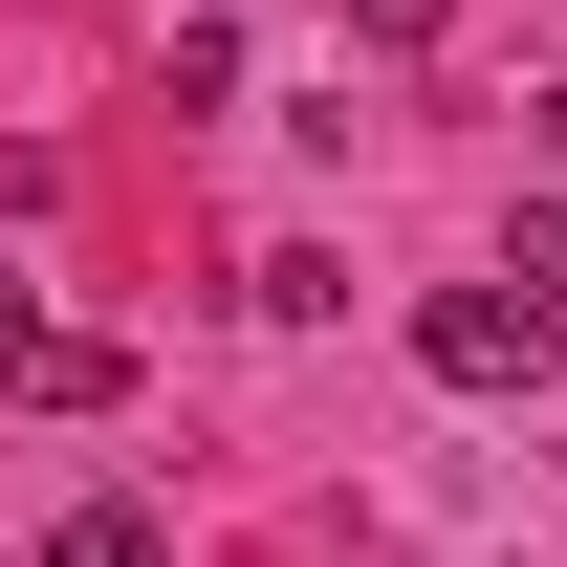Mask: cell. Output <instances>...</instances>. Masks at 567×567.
<instances>
[{"instance_id":"obj_1","label":"cell","mask_w":567,"mask_h":567,"mask_svg":"<svg viewBox=\"0 0 567 567\" xmlns=\"http://www.w3.org/2000/svg\"><path fill=\"white\" fill-rule=\"evenodd\" d=\"M546 350H567V328L524 306V284H436V306H415V371H436V393H546Z\"/></svg>"},{"instance_id":"obj_2","label":"cell","mask_w":567,"mask_h":567,"mask_svg":"<svg viewBox=\"0 0 567 567\" xmlns=\"http://www.w3.org/2000/svg\"><path fill=\"white\" fill-rule=\"evenodd\" d=\"M44 567H175V524H153V502H66V524H44Z\"/></svg>"},{"instance_id":"obj_4","label":"cell","mask_w":567,"mask_h":567,"mask_svg":"<svg viewBox=\"0 0 567 567\" xmlns=\"http://www.w3.org/2000/svg\"><path fill=\"white\" fill-rule=\"evenodd\" d=\"M22 350H44V306H22V284H0V371H22Z\"/></svg>"},{"instance_id":"obj_5","label":"cell","mask_w":567,"mask_h":567,"mask_svg":"<svg viewBox=\"0 0 567 567\" xmlns=\"http://www.w3.org/2000/svg\"><path fill=\"white\" fill-rule=\"evenodd\" d=\"M546 175H567V110H546Z\"/></svg>"},{"instance_id":"obj_3","label":"cell","mask_w":567,"mask_h":567,"mask_svg":"<svg viewBox=\"0 0 567 567\" xmlns=\"http://www.w3.org/2000/svg\"><path fill=\"white\" fill-rule=\"evenodd\" d=\"M502 284H524V306H546V328H567V197L524 218V240H502Z\"/></svg>"}]
</instances>
